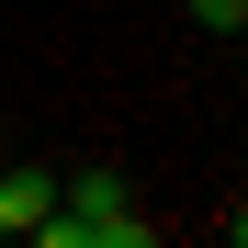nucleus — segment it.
<instances>
[{"mask_svg":"<svg viewBox=\"0 0 248 248\" xmlns=\"http://www.w3.org/2000/svg\"><path fill=\"white\" fill-rule=\"evenodd\" d=\"M46 203H57L46 170H0V237H34V226H46Z\"/></svg>","mask_w":248,"mask_h":248,"instance_id":"obj_1","label":"nucleus"},{"mask_svg":"<svg viewBox=\"0 0 248 248\" xmlns=\"http://www.w3.org/2000/svg\"><path fill=\"white\" fill-rule=\"evenodd\" d=\"M192 23L203 34H248V0H192Z\"/></svg>","mask_w":248,"mask_h":248,"instance_id":"obj_2","label":"nucleus"}]
</instances>
